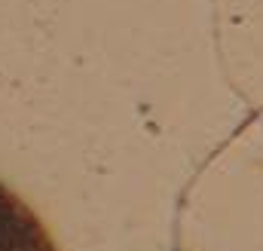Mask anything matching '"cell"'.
<instances>
[{"instance_id":"obj_1","label":"cell","mask_w":263,"mask_h":251,"mask_svg":"<svg viewBox=\"0 0 263 251\" xmlns=\"http://www.w3.org/2000/svg\"><path fill=\"white\" fill-rule=\"evenodd\" d=\"M0 251H59L40 214L0 184Z\"/></svg>"}]
</instances>
